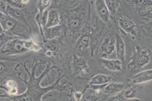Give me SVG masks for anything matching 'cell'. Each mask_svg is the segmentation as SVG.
Masks as SVG:
<instances>
[{"instance_id":"cell-1","label":"cell","mask_w":152,"mask_h":101,"mask_svg":"<svg viewBox=\"0 0 152 101\" xmlns=\"http://www.w3.org/2000/svg\"><path fill=\"white\" fill-rule=\"evenodd\" d=\"M40 49V46L32 40L15 39L7 43L2 48L1 53L3 55H16L24 53L29 50L38 52Z\"/></svg>"},{"instance_id":"cell-2","label":"cell","mask_w":152,"mask_h":101,"mask_svg":"<svg viewBox=\"0 0 152 101\" xmlns=\"http://www.w3.org/2000/svg\"><path fill=\"white\" fill-rule=\"evenodd\" d=\"M0 23H1V28L4 31L9 32L12 34L20 36H28L29 31L26 27V25H24L23 22L11 17L6 13L1 12Z\"/></svg>"},{"instance_id":"cell-3","label":"cell","mask_w":152,"mask_h":101,"mask_svg":"<svg viewBox=\"0 0 152 101\" xmlns=\"http://www.w3.org/2000/svg\"><path fill=\"white\" fill-rule=\"evenodd\" d=\"M115 51H116L115 36H111L105 38L100 47L99 55L104 59H108Z\"/></svg>"},{"instance_id":"cell-4","label":"cell","mask_w":152,"mask_h":101,"mask_svg":"<svg viewBox=\"0 0 152 101\" xmlns=\"http://www.w3.org/2000/svg\"><path fill=\"white\" fill-rule=\"evenodd\" d=\"M150 60V53L148 50L142 49L137 52L134 59L129 64V68L130 69L143 67L149 62Z\"/></svg>"},{"instance_id":"cell-5","label":"cell","mask_w":152,"mask_h":101,"mask_svg":"<svg viewBox=\"0 0 152 101\" xmlns=\"http://www.w3.org/2000/svg\"><path fill=\"white\" fill-rule=\"evenodd\" d=\"M119 27L125 33L136 36L137 33V27L136 24L129 18L122 16L118 20Z\"/></svg>"},{"instance_id":"cell-6","label":"cell","mask_w":152,"mask_h":101,"mask_svg":"<svg viewBox=\"0 0 152 101\" xmlns=\"http://www.w3.org/2000/svg\"><path fill=\"white\" fill-rule=\"evenodd\" d=\"M72 67L74 74H79L85 73L88 69L87 62L85 58L73 55L72 59Z\"/></svg>"},{"instance_id":"cell-7","label":"cell","mask_w":152,"mask_h":101,"mask_svg":"<svg viewBox=\"0 0 152 101\" xmlns=\"http://www.w3.org/2000/svg\"><path fill=\"white\" fill-rule=\"evenodd\" d=\"M95 8L100 19L107 22L110 19V12L105 0H95Z\"/></svg>"},{"instance_id":"cell-8","label":"cell","mask_w":152,"mask_h":101,"mask_svg":"<svg viewBox=\"0 0 152 101\" xmlns=\"http://www.w3.org/2000/svg\"><path fill=\"white\" fill-rule=\"evenodd\" d=\"M152 81V69L145 70L134 75L132 82L134 84H140Z\"/></svg>"},{"instance_id":"cell-9","label":"cell","mask_w":152,"mask_h":101,"mask_svg":"<svg viewBox=\"0 0 152 101\" xmlns=\"http://www.w3.org/2000/svg\"><path fill=\"white\" fill-rule=\"evenodd\" d=\"M102 59L101 63L107 69L113 71L122 70V62L119 59Z\"/></svg>"},{"instance_id":"cell-10","label":"cell","mask_w":152,"mask_h":101,"mask_svg":"<svg viewBox=\"0 0 152 101\" xmlns=\"http://www.w3.org/2000/svg\"><path fill=\"white\" fill-rule=\"evenodd\" d=\"M112 77L105 74H98L92 77L89 86H103L111 82Z\"/></svg>"},{"instance_id":"cell-11","label":"cell","mask_w":152,"mask_h":101,"mask_svg":"<svg viewBox=\"0 0 152 101\" xmlns=\"http://www.w3.org/2000/svg\"><path fill=\"white\" fill-rule=\"evenodd\" d=\"M60 22V17L58 12L56 9L50 10L48 13L45 27L49 28L58 26Z\"/></svg>"},{"instance_id":"cell-12","label":"cell","mask_w":152,"mask_h":101,"mask_svg":"<svg viewBox=\"0 0 152 101\" xmlns=\"http://www.w3.org/2000/svg\"><path fill=\"white\" fill-rule=\"evenodd\" d=\"M6 14L21 22H26V16H25L24 12L21 10V9L15 8L7 4Z\"/></svg>"},{"instance_id":"cell-13","label":"cell","mask_w":152,"mask_h":101,"mask_svg":"<svg viewBox=\"0 0 152 101\" xmlns=\"http://www.w3.org/2000/svg\"><path fill=\"white\" fill-rule=\"evenodd\" d=\"M116 38V52L118 58L122 62L125 59V45L122 37L119 35H115Z\"/></svg>"},{"instance_id":"cell-14","label":"cell","mask_w":152,"mask_h":101,"mask_svg":"<svg viewBox=\"0 0 152 101\" xmlns=\"http://www.w3.org/2000/svg\"><path fill=\"white\" fill-rule=\"evenodd\" d=\"M124 85L118 82H111L107 84L103 88V92L105 94L114 95L119 93L124 90Z\"/></svg>"},{"instance_id":"cell-15","label":"cell","mask_w":152,"mask_h":101,"mask_svg":"<svg viewBox=\"0 0 152 101\" xmlns=\"http://www.w3.org/2000/svg\"><path fill=\"white\" fill-rule=\"evenodd\" d=\"M45 30V38L46 40H50L55 38L56 37L58 36L61 34V27L57 26L53 27L46 28Z\"/></svg>"},{"instance_id":"cell-16","label":"cell","mask_w":152,"mask_h":101,"mask_svg":"<svg viewBox=\"0 0 152 101\" xmlns=\"http://www.w3.org/2000/svg\"><path fill=\"white\" fill-rule=\"evenodd\" d=\"M131 4L136 9H146L152 7V0H131Z\"/></svg>"},{"instance_id":"cell-17","label":"cell","mask_w":152,"mask_h":101,"mask_svg":"<svg viewBox=\"0 0 152 101\" xmlns=\"http://www.w3.org/2000/svg\"><path fill=\"white\" fill-rule=\"evenodd\" d=\"M105 1L110 14L112 15H115L119 7L118 0H105Z\"/></svg>"},{"instance_id":"cell-18","label":"cell","mask_w":152,"mask_h":101,"mask_svg":"<svg viewBox=\"0 0 152 101\" xmlns=\"http://www.w3.org/2000/svg\"><path fill=\"white\" fill-rule=\"evenodd\" d=\"M50 2V0H39V3H38V9H39V13L42 15L44 12H45L46 9L49 6Z\"/></svg>"},{"instance_id":"cell-19","label":"cell","mask_w":152,"mask_h":101,"mask_svg":"<svg viewBox=\"0 0 152 101\" xmlns=\"http://www.w3.org/2000/svg\"><path fill=\"white\" fill-rule=\"evenodd\" d=\"M92 39L90 35H84L82 36L80 38V47H83V48H87L91 44Z\"/></svg>"},{"instance_id":"cell-20","label":"cell","mask_w":152,"mask_h":101,"mask_svg":"<svg viewBox=\"0 0 152 101\" xmlns=\"http://www.w3.org/2000/svg\"><path fill=\"white\" fill-rule=\"evenodd\" d=\"M81 26V21L79 18H71L69 21V27L72 30H77Z\"/></svg>"},{"instance_id":"cell-21","label":"cell","mask_w":152,"mask_h":101,"mask_svg":"<svg viewBox=\"0 0 152 101\" xmlns=\"http://www.w3.org/2000/svg\"><path fill=\"white\" fill-rule=\"evenodd\" d=\"M6 3L7 4L18 9H22L24 6L21 0H6Z\"/></svg>"},{"instance_id":"cell-22","label":"cell","mask_w":152,"mask_h":101,"mask_svg":"<svg viewBox=\"0 0 152 101\" xmlns=\"http://www.w3.org/2000/svg\"><path fill=\"white\" fill-rule=\"evenodd\" d=\"M46 47L47 50L52 51L53 53H56L58 49V45L54 42H50L47 44Z\"/></svg>"},{"instance_id":"cell-23","label":"cell","mask_w":152,"mask_h":101,"mask_svg":"<svg viewBox=\"0 0 152 101\" xmlns=\"http://www.w3.org/2000/svg\"><path fill=\"white\" fill-rule=\"evenodd\" d=\"M6 87H7V88L9 89V91L12 90V89H14V88H17V84L16 82L14 81V80H9L6 82Z\"/></svg>"},{"instance_id":"cell-24","label":"cell","mask_w":152,"mask_h":101,"mask_svg":"<svg viewBox=\"0 0 152 101\" xmlns=\"http://www.w3.org/2000/svg\"><path fill=\"white\" fill-rule=\"evenodd\" d=\"M83 96V92H76L74 93V97L75 99L77 101H79L82 100V97Z\"/></svg>"},{"instance_id":"cell-25","label":"cell","mask_w":152,"mask_h":101,"mask_svg":"<svg viewBox=\"0 0 152 101\" xmlns=\"http://www.w3.org/2000/svg\"><path fill=\"white\" fill-rule=\"evenodd\" d=\"M6 7H7V4H5V3L3 1V0H1V12L6 13Z\"/></svg>"},{"instance_id":"cell-26","label":"cell","mask_w":152,"mask_h":101,"mask_svg":"<svg viewBox=\"0 0 152 101\" xmlns=\"http://www.w3.org/2000/svg\"><path fill=\"white\" fill-rule=\"evenodd\" d=\"M102 93H103V92L101 90L100 88H96V89L95 90V95L97 97H99Z\"/></svg>"},{"instance_id":"cell-27","label":"cell","mask_w":152,"mask_h":101,"mask_svg":"<svg viewBox=\"0 0 152 101\" xmlns=\"http://www.w3.org/2000/svg\"><path fill=\"white\" fill-rule=\"evenodd\" d=\"M53 52L52 51H50V50H47L46 52V55L48 57H51L53 55Z\"/></svg>"},{"instance_id":"cell-28","label":"cell","mask_w":152,"mask_h":101,"mask_svg":"<svg viewBox=\"0 0 152 101\" xmlns=\"http://www.w3.org/2000/svg\"><path fill=\"white\" fill-rule=\"evenodd\" d=\"M77 1V0H67V2L69 5H74L75 3Z\"/></svg>"},{"instance_id":"cell-29","label":"cell","mask_w":152,"mask_h":101,"mask_svg":"<svg viewBox=\"0 0 152 101\" xmlns=\"http://www.w3.org/2000/svg\"><path fill=\"white\" fill-rule=\"evenodd\" d=\"M21 1H22V3L24 5H26V4H27L28 3L29 0H21Z\"/></svg>"}]
</instances>
